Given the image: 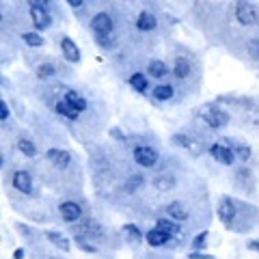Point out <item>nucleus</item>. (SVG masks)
<instances>
[{"label":"nucleus","mask_w":259,"mask_h":259,"mask_svg":"<svg viewBox=\"0 0 259 259\" xmlns=\"http://www.w3.org/2000/svg\"><path fill=\"white\" fill-rule=\"evenodd\" d=\"M194 115H197L199 121H203V125H207L209 130H214V132H221L229 125V112L225 108H221L218 104H203V106H199L194 110Z\"/></svg>","instance_id":"nucleus-1"},{"label":"nucleus","mask_w":259,"mask_h":259,"mask_svg":"<svg viewBox=\"0 0 259 259\" xmlns=\"http://www.w3.org/2000/svg\"><path fill=\"white\" fill-rule=\"evenodd\" d=\"M216 214H218V221H221L225 227L233 229V225H236L238 216H240V203L231 197V194H223V197L218 199Z\"/></svg>","instance_id":"nucleus-2"},{"label":"nucleus","mask_w":259,"mask_h":259,"mask_svg":"<svg viewBox=\"0 0 259 259\" xmlns=\"http://www.w3.org/2000/svg\"><path fill=\"white\" fill-rule=\"evenodd\" d=\"M233 15H236L238 24H242V26H255V24H259V9L250 0H238L236 7H233Z\"/></svg>","instance_id":"nucleus-3"},{"label":"nucleus","mask_w":259,"mask_h":259,"mask_svg":"<svg viewBox=\"0 0 259 259\" xmlns=\"http://www.w3.org/2000/svg\"><path fill=\"white\" fill-rule=\"evenodd\" d=\"M132 158L139 166L143 168H153L160 162V151L151 145H136L132 149Z\"/></svg>","instance_id":"nucleus-4"},{"label":"nucleus","mask_w":259,"mask_h":259,"mask_svg":"<svg viewBox=\"0 0 259 259\" xmlns=\"http://www.w3.org/2000/svg\"><path fill=\"white\" fill-rule=\"evenodd\" d=\"M207 153L218 162V164H223V166H233V164H236V160H238L236 153H233V149L227 143H223V141L209 145Z\"/></svg>","instance_id":"nucleus-5"},{"label":"nucleus","mask_w":259,"mask_h":259,"mask_svg":"<svg viewBox=\"0 0 259 259\" xmlns=\"http://www.w3.org/2000/svg\"><path fill=\"white\" fill-rule=\"evenodd\" d=\"M89 26H91L95 35H112L115 32V20H112V15L108 11H100L91 18Z\"/></svg>","instance_id":"nucleus-6"},{"label":"nucleus","mask_w":259,"mask_h":259,"mask_svg":"<svg viewBox=\"0 0 259 259\" xmlns=\"http://www.w3.org/2000/svg\"><path fill=\"white\" fill-rule=\"evenodd\" d=\"M82 214H84V209L82 205L78 203V201H71V199H65L59 203V216L63 218L65 223H78V221H82Z\"/></svg>","instance_id":"nucleus-7"},{"label":"nucleus","mask_w":259,"mask_h":259,"mask_svg":"<svg viewBox=\"0 0 259 259\" xmlns=\"http://www.w3.org/2000/svg\"><path fill=\"white\" fill-rule=\"evenodd\" d=\"M11 184L13 188L26 194V197H30L32 192H35V184H32V175L26 171V168H15L13 171V177H11Z\"/></svg>","instance_id":"nucleus-8"},{"label":"nucleus","mask_w":259,"mask_h":259,"mask_svg":"<svg viewBox=\"0 0 259 259\" xmlns=\"http://www.w3.org/2000/svg\"><path fill=\"white\" fill-rule=\"evenodd\" d=\"M61 54H63V59L67 61L69 65H78V63H82V52H80V48L78 44L71 39L69 35H65L61 37Z\"/></svg>","instance_id":"nucleus-9"},{"label":"nucleus","mask_w":259,"mask_h":259,"mask_svg":"<svg viewBox=\"0 0 259 259\" xmlns=\"http://www.w3.org/2000/svg\"><path fill=\"white\" fill-rule=\"evenodd\" d=\"M171 143L175 145V147H182L186 151H190L192 156H201L203 153V147L197 143V139H192L190 134H184V132H175L171 136Z\"/></svg>","instance_id":"nucleus-10"},{"label":"nucleus","mask_w":259,"mask_h":259,"mask_svg":"<svg viewBox=\"0 0 259 259\" xmlns=\"http://www.w3.org/2000/svg\"><path fill=\"white\" fill-rule=\"evenodd\" d=\"M223 143L229 145V147L233 149V153H236V158H238L240 162H250V158H253V147H250L246 141L233 139V136H225Z\"/></svg>","instance_id":"nucleus-11"},{"label":"nucleus","mask_w":259,"mask_h":259,"mask_svg":"<svg viewBox=\"0 0 259 259\" xmlns=\"http://www.w3.org/2000/svg\"><path fill=\"white\" fill-rule=\"evenodd\" d=\"M28 13H30V22L32 26H35V30L44 32L52 26V15L48 9H39V7H28Z\"/></svg>","instance_id":"nucleus-12"},{"label":"nucleus","mask_w":259,"mask_h":259,"mask_svg":"<svg viewBox=\"0 0 259 259\" xmlns=\"http://www.w3.org/2000/svg\"><path fill=\"white\" fill-rule=\"evenodd\" d=\"M46 158H48V162H52L56 168H61V171L69 168V164H71V153L61 147H50L46 151Z\"/></svg>","instance_id":"nucleus-13"},{"label":"nucleus","mask_w":259,"mask_h":259,"mask_svg":"<svg viewBox=\"0 0 259 259\" xmlns=\"http://www.w3.org/2000/svg\"><path fill=\"white\" fill-rule=\"evenodd\" d=\"M171 240H173L171 233L162 231L160 227H153V229H149L147 233H145V242H147L151 248H164Z\"/></svg>","instance_id":"nucleus-14"},{"label":"nucleus","mask_w":259,"mask_h":259,"mask_svg":"<svg viewBox=\"0 0 259 259\" xmlns=\"http://www.w3.org/2000/svg\"><path fill=\"white\" fill-rule=\"evenodd\" d=\"M164 212H166V216H171L173 221H180V223H186L190 218V209L184 201H171V203L164 207Z\"/></svg>","instance_id":"nucleus-15"},{"label":"nucleus","mask_w":259,"mask_h":259,"mask_svg":"<svg viewBox=\"0 0 259 259\" xmlns=\"http://www.w3.org/2000/svg\"><path fill=\"white\" fill-rule=\"evenodd\" d=\"M46 238L52 242V246H56L59 250H63V253H69L71 246H74V240H69L63 231H56V229H48V231H46Z\"/></svg>","instance_id":"nucleus-16"},{"label":"nucleus","mask_w":259,"mask_h":259,"mask_svg":"<svg viewBox=\"0 0 259 259\" xmlns=\"http://www.w3.org/2000/svg\"><path fill=\"white\" fill-rule=\"evenodd\" d=\"M127 84L132 87V91H136L139 95H145L149 91V74L147 71H134L132 76L127 78Z\"/></svg>","instance_id":"nucleus-17"},{"label":"nucleus","mask_w":259,"mask_h":259,"mask_svg":"<svg viewBox=\"0 0 259 259\" xmlns=\"http://www.w3.org/2000/svg\"><path fill=\"white\" fill-rule=\"evenodd\" d=\"M171 71H173V76L177 80H188L190 74H192V63H190V59H186V56H175Z\"/></svg>","instance_id":"nucleus-18"},{"label":"nucleus","mask_w":259,"mask_h":259,"mask_svg":"<svg viewBox=\"0 0 259 259\" xmlns=\"http://www.w3.org/2000/svg\"><path fill=\"white\" fill-rule=\"evenodd\" d=\"M63 100L69 102L78 112H87L89 110V100L80 91H76V89H67V91L63 93Z\"/></svg>","instance_id":"nucleus-19"},{"label":"nucleus","mask_w":259,"mask_h":259,"mask_svg":"<svg viewBox=\"0 0 259 259\" xmlns=\"http://www.w3.org/2000/svg\"><path fill=\"white\" fill-rule=\"evenodd\" d=\"M82 236H87L89 240H100L106 236V231H104V225H100V221H95V218H84L82 221Z\"/></svg>","instance_id":"nucleus-20"},{"label":"nucleus","mask_w":259,"mask_h":259,"mask_svg":"<svg viewBox=\"0 0 259 259\" xmlns=\"http://www.w3.org/2000/svg\"><path fill=\"white\" fill-rule=\"evenodd\" d=\"M134 24H136V30L151 32V30L158 28V18H156V13H151V11H141Z\"/></svg>","instance_id":"nucleus-21"},{"label":"nucleus","mask_w":259,"mask_h":259,"mask_svg":"<svg viewBox=\"0 0 259 259\" xmlns=\"http://www.w3.org/2000/svg\"><path fill=\"white\" fill-rule=\"evenodd\" d=\"M147 74L153 80H164L168 74H171V67H168L164 61H160V59H151L147 63Z\"/></svg>","instance_id":"nucleus-22"},{"label":"nucleus","mask_w":259,"mask_h":259,"mask_svg":"<svg viewBox=\"0 0 259 259\" xmlns=\"http://www.w3.org/2000/svg\"><path fill=\"white\" fill-rule=\"evenodd\" d=\"M175 97V87L173 84H168V82H160L153 87V91H151V100L153 102H171Z\"/></svg>","instance_id":"nucleus-23"},{"label":"nucleus","mask_w":259,"mask_h":259,"mask_svg":"<svg viewBox=\"0 0 259 259\" xmlns=\"http://www.w3.org/2000/svg\"><path fill=\"white\" fill-rule=\"evenodd\" d=\"M54 112H56L59 117L67 119V121H78L80 115H82V112H78L69 102H65V100H56V102H54Z\"/></svg>","instance_id":"nucleus-24"},{"label":"nucleus","mask_w":259,"mask_h":259,"mask_svg":"<svg viewBox=\"0 0 259 259\" xmlns=\"http://www.w3.org/2000/svg\"><path fill=\"white\" fill-rule=\"evenodd\" d=\"M121 233L127 238V242H132V244H141V242H145V233L139 225L134 223H125L121 225Z\"/></svg>","instance_id":"nucleus-25"},{"label":"nucleus","mask_w":259,"mask_h":259,"mask_svg":"<svg viewBox=\"0 0 259 259\" xmlns=\"http://www.w3.org/2000/svg\"><path fill=\"white\" fill-rule=\"evenodd\" d=\"M156 227H160V229L166 231V233H171L173 238H177L182 233V223L180 221H173L171 216H160V218H156Z\"/></svg>","instance_id":"nucleus-26"},{"label":"nucleus","mask_w":259,"mask_h":259,"mask_svg":"<svg viewBox=\"0 0 259 259\" xmlns=\"http://www.w3.org/2000/svg\"><path fill=\"white\" fill-rule=\"evenodd\" d=\"M145 175L143 173H132L127 177V180L123 182V190L127 192V194H136L139 190H143V186H145Z\"/></svg>","instance_id":"nucleus-27"},{"label":"nucleus","mask_w":259,"mask_h":259,"mask_svg":"<svg viewBox=\"0 0 259 259\" xmlns=\"http://www.w3.org/2000/svg\"><path fill=\"white\" fill-rule=\"evenodd\" d=\"M153 188L160 190V192H168L175 188V177L171 173H158L153 177Z\"/></svg>","instance_id":"nucleus-28"},{"label":"nucleus","mask_w":259,"mask_h":259,"mask_svg":"<svg viewBox=\"0 0 259 259\" xmlns=\"http://www.w3.org/2000/svg\"><path fill=\"white\" fill-rule=\"evenodd\" d=\"M22 41L26 44L28 48H44L46 46V39L39 30H24L22 32Z\"/></svg>","instance_id":"nucleus-29"},{"label":"nucleus","mask_w":259,"mask_h":259,"mask_svg":"<svg viewBox=\"0 0 259 259\" xmlns=\"http://www.w3.org/2000/svg\"><path fill=\"white\" fill-rule=\"evenodd\" d=\"M18 151L22 153L24 158H35L37 156V145L32 139H26V136H22L18 139Z\"/></svg>","instance_id":"nucleus-30"},{"label":"nucleus","mask_w":259,"mask_h":259,"mask_svg":"<svg viewBox=\"0 0 259 259\" xmlns=\"http://www.w3.org/2000/svg\"><path fill=\"white\" fill-rule=\"evenodd\" d=\"M35 74H37V78H41V80H50V78L56 76V65L52 61H46L41 65H37Z\"/></svg>","instance_id":"nucleus-31"},{"label":"nucleus","mask_w":259,"mask_h":259,"mask_svg":"<svg viewBox=\"0 0 259 259\" xmlns=\"http://www.w3.org/2000/svg\"><path fill=\"white\" fill-rule=\"evenodd\" d=\"M71 240H74V244H76L80 250H82V253H89V255H95V253H97V246L91 244V242H89V238L82 236V233H80V236H74Z\"/></svg>","instance_id":"nucleus-32"},{"label":"nucleus","mask_w":259,"mask_h":259,"mask_svg":"<svg viewBox=\"0 0 259 259\" xmlns=\"http://www.w3.org/2000/svg\"><path fill=\"white\" fill-rule=\"evenodd\" d=\"M236 182H238V184H244V182H246L248 192H253L255 177H253V173H250L248 168H244V166H240V168H238V171H236Z\"/></svg>","instance_id":"nucleus-33"},{"label":"nucleus","mask_w":259,"mask_h":259,"mask_svg":"<svg viewBox=\"0 0 259 259\" xmlns=\"http://www.w3.org/2000/svg\"><path fill=\"white\" fill-rule=\"evenodd\" d=\"M95 44L102 48V50H115V35H95Z\"/></svg>","instance_id":"nucleus-34"},{"label":"nucleus","mask_w":259,"mask_h":259,"mask_svg":"<svg viewBox=\"0 0 259 259\" xmlns=\"http://www.w3.org/2000/svg\"><path fill=\"white\" fill-rule=\"evenodd\" d=\"M207 240H209V231H201V233H197V236L192 238V250H203L205 246H207Z\"/></svg>","instance_id":"nucleus-35"},{"label":"nucleus","mask_w":259,"mask_h":259,"mask_svg":"<svg viewBox=\"0 0 259 259\" xmlns=\"http://www.w3.org/2000/svg\"><path fill=\"white\" fill-rule=\"evenodd\" d=\"M246 52L250 54V59H259V37H253L246 41Z\"/></svg>","instance_id":"nucleus-36"},{"label":"nucleus","mask_w":259,"mask_h":259,"mask_svg":"<svg viewBox=\"0 0 259 259\" xmlns=\"http://www.w3.org/2000/svg\"><path fill=\"white\" fill-rule=\"evenodd\" d=\"M108 134H110V139H115V141H119V143H125L127 141V136H125V132H123V130H121V127H110L108 130Z\"/></svg>","instance_id":"nucleus-37"},{"label":"nucleus","mask_w":259,"mask_h":259,"mask_svg":"<svg viewBox=\"0 0 259 259\" xmlns=\"http://www.w3.org/2000/svg\"><path fill=\"white\" fill-rule=\"evenodd\" d=\"M9 117H11L9 104H7L5 100H0V121H3V123H7V121H9Z\"/></svg>","instance_id":"nucleus-38"},{"label":"nucleus","mask_w":259,"mask_h":259,"mask_svg":"<svg viewBox=\"0 0 259 259\" xmlns=\"http://www.w3.org/2000/svg\"><path fill=\"white\" fill-rule=\"evenodd\" d=\"M52 0H28V7H39V9H48L50 11Z\"/></svg>","instance_id":"nucleus-39"},{"label":"nucleus","mask_w":259,"mask_h":259,"mask_svg":"<svg viewBox=\"0 0 259 259\" xmlns=\"http://www.w3.org/2000/svg\"><path fill=\"white\" fill-rule=\"evenodd\" d=\"M188 259H216V257L209 255V253H203V250H192L188 255Z\"/></svg>","instance_id":"nucleus-40"},{"label":"nucleus","mask_w":259,"mask_h":259,"mask_svg":"<svg viewBox=\"0 0 259 259\" xmlns=\"http://www.w3.org/2000/svg\"><path fill=\"white\" fill-rule=\"evenodd\" d=\"M246 248H248V250H253V253H259V238L248 240V242H246Z\"/></svg>","instance_id":"nucleus-41"},{"label":"nucleus","mask_w":259,"mask_h":259,"mask_svg":"<svg viewBox=\"0 0 259 259\" xmlns=\"http://www.w3.org/2000/svg\"><path fill=\"white\" fill-rule=\"evenodd\" d=\"M24 257H26V250H24L22 246L13 250V259H24Z\"/></svg>","instance_id":"nucleus-42"},{"label":"nucleus","mask_w":259,"mask_h":259,"mask_svg":"<svg viewBox=\"0 0 259 259\" xmlns=\"http://www.w3.org/2000/svg\"><path fill=\"white\" fill-rule=\"evenodd\" d=\"M67 5H69V7H74V9H78V7H82V5H84V0H67Z\"/></svg>","instance_id":"nucleus-43"},{"label":"nucleus","mask_w":259,"mask_h":259,"mask_svg":"<svg viewBox=\"0 0 259 259\" xmlns=\"http://www.w3.org/2000/svg\"><path fill=\"white\" fill-rule=\"evenodd\" d=\"M50 259H61V257H50Z\"/></svg>","instance_id":"nucleus-44"},{"label":"nucleus","mask_w":259,"mask_h":259,"mask_svg":"<svg viewBox=\"0 0 259 259\" xmlns=\"http://www.w3.org/2000/svg\"><path fill=\"white\" fill-rule=\"evenodd\" d=\"M257 26H259V24H257Z\"/></svg>","instance_id":"nucleus-45"}]
</instances>
